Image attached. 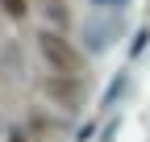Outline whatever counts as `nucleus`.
Segmentation results:
<instances>
[{"mask_svg":"<svg viewBox=\"0 0 150 142\" xmlns=\"http://www.w3.org/2000/svg\"><path fill=\"white\" fill-rule=\"evenodd\" d=\"M8 142H25V134H8Z\"/></svg>","mask_w":150,"mask_h":142,"instance_id":"nucleus-5","label":"nucleus"},{"mask_svg":"<svg viewBox=\"0 0 150 142\" xmlns=\"http://www.w3.org/2000/svg\"><path fill=\"white\" fill-rule=\"evenodd\" d=\"M46 17H50V21H59V25H67V9H63V0H46Z\"/></svg>","mask_w":150,"mask_h":142,"instance_id":"nucleus-3","label":"nucleus"},{"mask_svg":"<svg viewBox=\"0 0 150 142\" xmlns=\"http://www.w3.org/2000/svg\"><path fill=\"white\" fill-rule=\"evenodd\" d=\"M0 9H4L8 17H25V9H29V0H0Z\"/></svg>","mask_w":150,"mask_h":142,"instance_id":"nucleus-4","label":"nucleus"},{"mask_svg":"<svg viewBox=\"0 0 150 142\" xmlns=\"http://www.w3.org/2000/svg\"><path fill=\"white\" fill-rule=\"evenodd\" d=\"M46 92H50L54 100H63L67 109H75V104H79V96H83V92H79V84H75V75H63V80H50V84H46Z\"/></svg>","mask_w":150,"mask_h":142,"instance_id":"nucleus-2","label":"nucleus"},{"mask_svg":"<svg viewBox=\"0 0 150 142\" xmlns=\"http://www.w3.org/2000/svg\"><path fill=\"white\" fill-rule=\"evenodd\" d=\"M38 50L46 55V63L59 71V75H79V71H83L79 50H75L63 33H54V29H42V33H38Z\"/></svg>","mask_w":150,"mask_h":142,"instance_id":"nucleus-1","label":"nucleus"},{"mask_svg":"<svg viewBox=\"0 0 150 142\" xmlns=\"http://www.w3.org/2000/svg\"><path fill=\"white\" fill-rule=\"evenodd\" d=\"M96 4H125V0H96Z\"/></svg>","mask_w":150,"mask_h":142,"instance_id":"nucleus-6","label":"nucleus"}]
</instances>
